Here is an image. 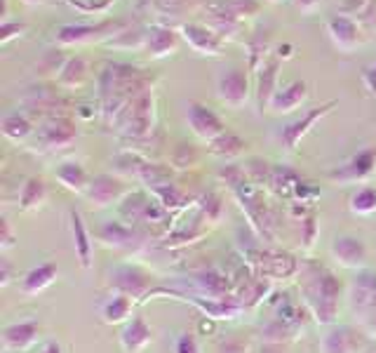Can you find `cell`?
Returning <instances> with one entry per match:
<instances>
[{"mask_svg":"<svg viewBox=\"0 0 376 353\" xmlns=\"http://www.w3.org/2000/svg\"><path fill=\"white\" fill-rule=\"evenodd\" d=\"M280 64L277 59H270L268 64H263L261 71H259V82H256V106L259 111H266L273 101L277 92V73H280Z\"/></svg>","mask_w":376,"mask_h":353,"instance_id":"obj_20","label":"cell"},{"mask_svg":"<svg viewBox=\"0 0 376 353\" xmlns=\"http://www.w3.org/2000/svg\"><path fill=\"white\" fill-rule=\"evenodd\" d=\"M111 285L115 287V292L129 294L134 299H144L151 292L153 280L151 275L137 266H120L111 273Z\"/></svg>","mask_w":376,"mask_h":353,"instance_id":"obj_7","label":"cell"},{"mask_svg":"<svg viewBox=\"0 0 376 353\" xmlns=\"http://www.w3.org/2000/svg\"><path fill=\"white\" fill-rule=\"evenodd\" d=\"M188 125H191L193 134H196L198 139L207 141V144H212L214 139H219L226 132L222 118L214 111H210L207 106L198 104V101L188 104Z\"/></svg>","mask_w":376,"mask_h":353,"instance_id":"obj_5","label":"cell"},{"mask_svg":"<svg viewBox=\"0 0 376 353\" xmlns=\"http://www.w3.org/2000/svg\"><path fill=\"white\" fill-rule=\"evenodd\" d=\"M57 275H59V268L55 264H38L34 266L31 271L24 273V278L19 280V290L26 297H36V294H41L43 290H48L52 282L57 280Z\"/></svg>","mask_w":376,"mask_h":353,"instance_id":"obj_17","label":"cell"},{"mask_svg":"<svg viewBox=\"0 0 376 353\" xmlns=\"http://www.w3.org/2000/svg\"><path fill=\"white\" fill-rule=\"evenodd\" d=\"M329 252L336 259V264L346 266V268H362L367 264V247L365 243L355 236H336L332 240V247Z\"/></svg>","mask_w":376,"mask_h":353,"instance_id":"obj_8","label":"cell"},{"mask_svg":"<svg viewBox=\"0 0 376 353\" xmlns=\"http://www.w3.org/2000/svg\"><path fill=\"white\" fill-rule=\"evenodd\" d=\"M327 31L332 43L339 50H343V52H353L358 45L365 43V36H362L360 27L348 17H332L327 22Z\"/></svg>","mask_w":376,"mask_h":353,"instance_id":"obj_13","label":"cell"},{"mask_svg":"<svg viewBox=\"0 0 376 353\" xmlns=\"http://www.w3.org/2000/svg\"><path fill=\"white\" fill-rule=\"evenodd\" d=\"M38 342V323L36 320H24V323H12L3 330V349L5 353H22L31 349Z\"/></svg>","mask_w":376,"mask_h":353,"instance_id":"obj_14","label":"cell"},{"mask_svg":"<svg viewBox=\"0 0 376 353\" xmlns=\"http://www.w3.org/2000/svg\"><path fill=\"white\" fill-rule=\"evenodd\" d=\"M277 57L289 59V57H291V45H280V48H277Z\"/></svg>","mask_w":376,"mask_h":353,"instance_id":"obj_37","label":"cell"},{"mask_svg":"<svg viewBox=\"0 0 376 353\" xmlns=\"http://www.w3.org/2000/svg\"><path fill=\"white\" fill-rule=\"evenodd\" d=\"M122 120H125V134H134V137H141V134L148 132L153 118V99L148 97V92L137 94L134 99L127 101V106L122 108Z\"/></svg>","mask_w":376,"mask_h":353,"instance_id":"obj_6","label":"cell"},{"mask_svg":"<svg viewBox=\"0 0 376 353\" xmlns=\"http://www.w3.org/2000/svg\"><path fill=\"white\" fill-rule=\"evenodd\" d=\"M75 137H78L75 125L66 118H57L38 130V144H41V149L45 151L66 149L68 144H73Z\"/></svg>","mask_w":376,"mask_h":353,"instance_id":"obj_10","label":"cell"},{"mask_svg":"<svg viewBox=\"0 0 376 353\" xmlns=\"http://www.w3.org/2000/svg\"><path fill=\"white\" fill-rule=\"evenodd\" d=\"M15 245V238H12V231H10V222L3 219V250H8Z\"/></svg>","mask_w":376,"mask_h":353,"instance_id":"obj_33","label":"cell"},{"mask_svg":"<svg viewBox=\"0 0 376 353\" xmlns=\"http://www.w3.org/2000/svg\"><path fill=\"white\" fill-rule=\"evenodd\" d=\"M334 106H336V101H327V104H320V106L310 108L303 118L294 120V123H289V125H284L280 130V134H277V139H280V144L284 146V151H289V153L296 151V146H299L301 139L310 132V127H313L320 118H325V115L332 111Z\"/></svg>","mask_w":376,"mask_h":353,"instance_id":"obj_4","label":"cell"},{"mask_svg":"<svg viewBox=\"0 0 376 353\" xmlns=\"http://www.w3.org/2000/svg\"><path fill=\"white\" fill-rule=\"evenodd\" d=\"M71 238H73L78 264H80L82 271H89V268H92V252H94L92 236H89L85 222H82L80 212L75 210H71Z\"/></svg>","mask_w":376,"mask_h":353,"instance_id":"obj_15","label":"cell"},{"mask_svg":"<svg viewBox=\"0 0 376 353\" xmlns=\"http://www.w3.org/2000/svg\"><path fill=\"white\" fill-rule=\"evenodd\" d=\"M306 99H308V85L303 80H294L284 87H277L275 97H273V101H270L268 108H270V113L284 115V113L296 111V108H299Z\"/></svg>","mask_w":376,"mask_h":353,"instance_id":"obj_16","label":"cell"},{"mask_svg":"<svg viewBox=\"0 0 376 353\" xmlns=\"http://www.w3.org/2000/svg\"><path fill=\"white\" fill-rule=\"evenodd\" d=\"M125 194H127V189L118 177L99 175L89 182L87 191H85V198L92 205H96V208H106V205L118 203Z\"/></svg>","mask_w":376,"mask_h":353,"instance_id":"obj_9","label":"cell"},{"mask_svg":"<svg viewBox=\"0 0 376 353\" xmlns=\"http://www.w3.org/2000/svg\"><path fill=\"white\" fill-rule=\"evenodd\" d=\"M26 3H38V0H26Z\"/></svg>","mask_w":376,"mask_h":353,"instance_id":"obj_38","label":"cell"},{"mask_svg":"<svg viewBox=\"0 0 376 353\" xmlns=\"http://www.w3.org/2000/svg\"><path fill=\"white\" fill-rule=\"evenodd\" d=\"M0 268H3V271H0V278H3V280H0V285H8V282H10V271H12V268H10V261L5 259V257H3V259H0Z\"/></svg>","mask_w":376,"mask_h":353,"instance_id":"obj_36","label":"cell"},{"mask_svg":"<svg viewBox=\"0 0 376 353\" xmlns=\"http://www.w3.org/2000/svg\"><path fill=\"white\" fill-rule=\"evenodd\" d=\"M125 22H101V24H66L57 31L55 41L59 45H85L99 43L111 36L122 34Z\"/></svg>","mask_w":376,"mask_h":353,"instance_id":"obj_1","label":"cell"},{"mask_svg":"<svg viewBox=\"0 0 376 353\" xmlns=\"http://www.w3.org/2000/svg\"><path fill=\"white\" fill-rule=\"evenodd\" d=\"M179 38L172 29L167 27H151L146 31L144 38V50L153 59H160V57H167L172 52H177Z\"/></svg>","mask_w":376,"mask_h":353,"instance_id":"obj_18","label":"cell"},{"mask_svg":"<svg viewBox=\"0 0 376 353\" xmlns=\"http://www.w3.org/2000/svg\"><path fill=\"white\" fill-rule=\"evenodd\" d=\"M362 82H365L367 92L376 99V62L362 69Z\"/></svg>","mask_w":376,"mask_h":353,"instance_id":"obj_31","label":"cell"},{"mask_svg":"<svg viewBox=\"0 0 376 353\" xmlns=\"http://www.w3.org/2000/svg\"><path fill=\"white\" fill-rule=\"evenodd\" d=\"M55 177L59 179V184L64 186V189L73 191V194H82V196H85L87 186H89V182H92V179L87 177L85 168H82L78 160H66V163L57 165Z\"/></svg>","mask_w":376,"mask_h":353,"instance_id":"obj_21","label":"cell"},{"mask_svg":"<svg viewBox=\"0 0 376 353\" xmlns=\"http://www.w3.org/2000/svg\"><path fill=\"white\" fill-rule=\"evenodd\" d=\"M153 342L151 325L141 316L129 318L120 330V349L125 353H144Z\"/></svg>","mask_w":376,"mask_h":353,"instance_id":"obj_12","label":"cell"},{"mask_svg":"<svg viewBox=\"0 0 376 353\" xmlns=\"http://www.w3.org/2000/svg\"><path fill=\"white\" fill-rule=\"evenodd\" d=\"M315 236H317V224H315L313 217H310V219L303 222V245H306V247H313Z\"/></svg>","mask_w":376,"mask_h":353,"instance_id":"obj_32","label":"cell"},{"mask_svg":"<svg viewBox=\"0 0 376 353\" xmlns=\"http://www.w3.org/2000/svg\"><path fill=\"white\" fill-rule=\"evenodd\" d=\"M245 141L236 137L233 132H224L219 139H214L210 144V153H214V156H224V158H233L238 156L240 151H243Z\"/></svg>","mask_w":376,"mask_h":353,"instance_id":"obj_26","label":"cell"},{"mask_svg":"<svg viewBox=\"0 0 376 353\" xmlns=\"http://www.w3.org/2000/svg\"><path fill=\"white\" fill-rule=\"evenodd\" d=\"M0 132L10 141H24L34 134V125H31V120L22 113H8L0 120Z\"/></svg>","mask_w":376,"mask_h":353,"instance_id":"obj_24","label":"cell"},{"mask_svg":"<svg viewBox=\"0 0 376 353\" xmlns=\"http://www.w3.org/2000/svg\"><path fill=\"white\" fill-rule=\"evenodd\" d=\"M38 353H64V349H62V344L59 342H45L41 349H38Z\"/></svg>","mask_w":376,"mask_h":353,"instance_id":"obj_35","label":"cell"},{"mask_svg":"<svg viewBox=\"0 0 376 353\" xmlns=\"http://www.w3.org/2000/svg\"><path fill=\"white\" fill-rule=\"evenodd\" d=\"M68 3L80 12H103L111 8L115 0H68Z\"/></svg>","mask_w":376,"mask_h":353,"instance_id":"obj_29","label":"cell"},{"mask_svg":"<svg viewBox=\"0 0 376 353\" xmlns=\"http://www.w3.org/2000/svg\"><path fill=\"white\" fill-rule=\"evenodd\" d=\"M374 172H376V146L355 153L348 163L336 168L332 175H329V179L336 184H362L367 182Z\"/></svg>","mask_w":376,"mask_h":353,"instance_id":"obj_3","label":"cell"},{"mask_svg":"<svg viewBox=\"0 0 376 353\" xmlns=\"http://www.w3.org/2000/svg\"><path fill=\"white\" fill-rule=\"evenodd\" d=\"M348 208H351L353 215H360V217L374 215L376 212V189H372V186H362V189H358L351 196V201H348Z\"/></svg>","mask_w":376,"mask_h":353,"instance_id":"obj_25","label":"cell"},{"mask_svg":"<svg viewBox=\"0 0 376 353\" xmlns=\"http://www.w3.org/2000/svg\"><path fill=\"white\" fill-rule=\"evenodd\" d=\"M26 31L24 24L19 22H3V27H0V43H10L12 38H19Z\"/></svg>","mask_w":376,"mask_h":353,"instance_id":"obj_30","label":"cell"},{"mask_svg":"<svg viewBox=\"0 0 376 353\" xmlns=\"http://www.w3.org/2000/svg\"><path fill=\"white\" fill-rule=\"evenodd\" d=\"M132 311H134V297L115 292L101 304V320L108 325H125L129 318H134Z\"/></svg>","mask_w":376,"mask_h":353,"instance_id":"obj_19","label":"cell"},{"mask_svg":"<svg viewBox=\"0 0 376 353\" xmlns=\"http://www.w3.org/2000/svg\"><path fill=\"white\" fill-rule=\"evenodd\" d=\"M48 201V184L41 177H31L26 179V184L22 186V194H19V208L24 212L43 208V203Z\"/></svg>","mask_w":376,"mask_h":353,"instance_id":"obj_22","label":"cell"},{"mask_svg":"<svg viewBox=\"0 0 376 353\" xmlns=\"http://www.w3.org/2000/svg\"><path fill=\"white\" fill-rule=\"evenodd\" d=\"M181 36H184V41L198 55H207V57L222 55V36L217 31L203 27V24H184L181 27Z\"/></svg>","mask_w":376,"mask_h":353,"instance_id":"obj_11","label":"cell"},{"mask_svg":"<svg viewBox=\"0 0 376 353\" xmlns=\"http://www.w3.org/2000/svg\"><path fill=\"white\" fill-rule=\"evenodd\" d=\"M317 5H320V0H294V8H299L301 12H313Z\"/></svg>","mask_w":376,"mask_h":353,"instance_id":"obj_34","label":"cell"},{"mask_svg":"<svg viewBox=\"0 0 376 353\" xmlns=\"http://www.w3.org/2000/svg\"><path fill=\"white\" fill-rule=\"evenodd\" d=\"M250 69L252 71H261L263 59L268 55V34H259L254 36V41H250Z\"/></svg>","mask_w":376,"mask_h":353,"instance_id":"obj_27","label":"cell"},{"mask_svg":"<svg viewBox=\"0 0 376 353\" xmlns=\"http://www.w3.org/2000/svg\"><path fill=\"white\" fill-rule=\"evenodd\" d=\"M174 353H203V349H200V342L193 332H184L174 342Z\"/></svg>","mask_w":376,"mask_h":353,"instance_id":"obj_28","label":"cell"},{"mask_svg":"<svg viewBox=\"0 0 376 353\" xmlns=\"http://www.w3.org/2000/svg\"><path fill=\"white\" fill-rule=\"evenodd\" d=\"M87 80V62L82 57H71V59L64 62V66L59 69V82L62 87H68V89H75V87H82Z\"/></svg>","mask_w":376,"mask_h":353,"instance_id":"obj_23","label":"cell"},{"mask_svg":"<svg viewBox=\"0 0 376 353\" xmlns=\"http://www.w3.org/2000/svg\"><path fill=\"white\" fill-rule=\"evenodd\" d=\"M217 97L224 106L243 108L250 99V80L247 73L240 69H229L217 78Z\"/></svg>","mask_w":376,"mask_h":353,"instance_id":"obj_2","label":"cell"}]
</instances>
